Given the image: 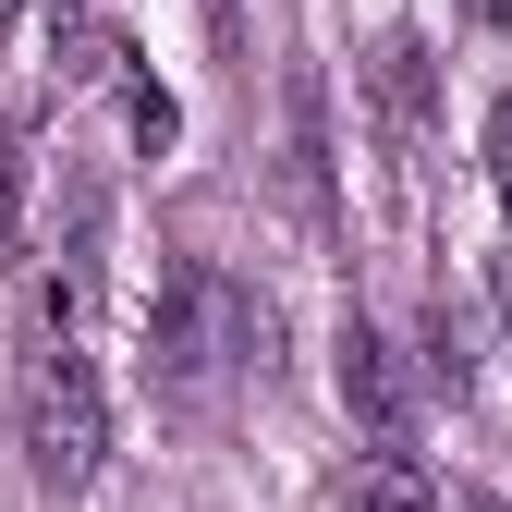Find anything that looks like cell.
<instances>
[{
	"instance_id": "obj_1",
	"label": "cell",
	"mask_w": 512,
	"mask_h": 512,
	"mask_svg": "<svg viewBox=\"0 0 512 512\" xmlns=\"http://www.w3.org/2000/svg\"><path fill=\"white\" fill-rule=\"evenodd\" d=\"M13 427H25V464L49 488H86L110 464V403H98L86 342H49V330L25 342V366H13Z\"/></svg>"
},
{
	"instance_id": "obj_2",
	"label": "cell",
	"mask_w": 512,
	"mask_h": 512,
	"mask_svg": "<svg viewBox=\"0 0 512 512\" xmlns=\"http://www.w3.org/2000/svg\"><path fill=\"white\" fill-rule=\"evenodd\" d=\"M147 366L171 403H196L220 366H269V305H244L220 269H171V293L147 317Z\"/></svg>"
},
{
	"instance_id": "obj_3",
	"label": "cell",
	"mask_w": 512,
	"mask_h": 512,
	"mask_svg": "<svg viewBox=\"0 0 512 512\" xmlns=\"http://www.w3.org/2000/svg\"><path fill=\"white\" fill-rule=\"evenodd\" d=\"M342 415H366V452H415L403 366H391V342H378L366 317H342Z\"/></svg>"
},
{
	"instance_id": "obj_4",
	"label": "cell",
	"mask_w": 512,
	"mask_h": 512,
	"mask_svg": "<svg viewBox=\"0 0 512 512\" xmlns=\"http://www.w3.org/2000/svg\"><path fill=\"white\" fill-rule=\"evenodd\" d=\"M378 110H391L403 147H427V49L415 37H378Z\"/></svg>"
},
{
	"instance_id": "obj_5",
	"label": "cell",
	"mask_w": 512,
	"mask_h": 512,
	"mask_svg": "<svg viewBox=\"0 0 512 512\" xmlns=\"http://www.w3.org/2000/svg\"><path fill=\"white\" fill-rule=\"evenodd\" d=\"M354 512H439V488H427L415 452H366L354 464Z\"/></svg>"
},
{
	"instance_id": "obj_6",
	"label": "cell",
	"mask_w": 512,
	"mask_h": 512,
	"mask_svg": "<svg viewBox=\"0 0 512 512\" xmlns=\"http://www.w3.org/2000/svg\"><path fill=\"white\" fill-rule=\"evenodd\" d=\"M25 232V147H13V122H0V244Z\"/></svg>"
},
{
	"instance_id": "obj_7",
	"label": "cell",
	"mask_w": 512,
	"mask_h": 512,
	"mask_svg": "<svg viewBox=\"0 0 512 512\" xmlns=\"http://www.w3.org/2000/svg\"><path fill=\"white\" fill-rule=\"evenodd\" d=\"M488 183H500V208H512V98H488Z\"/></svg>"
},
{
	"instance_id": "obj_8",
	"label": "cell",
	"mask_w": 512,
	"mask_h": 512,
	"mask_svg": "<svg viewBox=\"0 0 512 512\" xmlns=\"http://www.w3.org/2000/svg\"><path fill=\"white\" fill-rule=\"evenodd\" d=\"M488 305H500V330H512V256H488Z\"/></svg>"
},
{
	"instance_id": "obj_9",
	"label": "cell",
	"mask_w": 512,
	"mask_h": 512,
	"mask_svg": "<svg viewBox=\"0 0 512 512\" xmlns=\"http://www.w3.org/2000/svg\"><path fill=\"white\" fill-rule=\"evenodd\" d=\"M464 13H476V25H512V0H464Z\"/></svg>"
},
{
	"instance_id": "obj_10",
	"label": "cell",
	"mask_w": 512,
	"mask_h": 512,
	"mask_svg": "<svg viewBox=\"0 0 512 512\" xmlns=\"http://www.w3.org/2000/svg\"><path fill=\"white\" fill-rule=\"evenodd\" d=\"M439 512H500V500H439Z\"/></svg>"
},
{
	"instance_id": "obj_11",
	"label": "cell",
	"mask_w": 512,
	"mask_h": 512,
	"mask_svg": "<svg viewBox=\"0 0 512 512\" xmlns=\"http://www.w3.org/2000/svg\"><path fill=\"white\" fill-rule=\"evenodd\" d=\"M0 25H13V0H0Z\"/></svg>"
}]
</instances>
